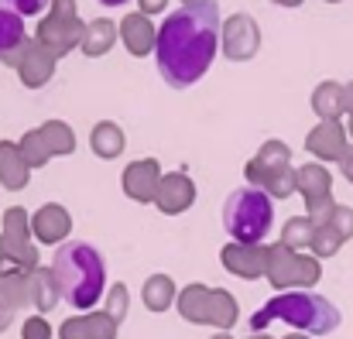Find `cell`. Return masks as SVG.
<instances>
[{"label": "cell", "mask_w": 353, "mask_h": 339, "mask_svg": "<svg viewBox=\"0 0 353 339\" xmlns=\"http://www.w3.org/2000/svg\"><path fill=\"white\" fill-rule=\"evenodd\" d=\"M123 38H127V48H130L134 55H144L148 48H154L158 31L148 24L144 14H130V17L123 21Z\"/></svg>", "instance_id": "52a82bcc"}, {"label": "cell", "mask_w": 353, "mask_h": 339, "mask_svg": "<svg viewBox=\"0 0 353 339\" xmlns=\"http://www.w3.org/2000/svg\"><path fill=\"white\" fill-rule=\"evenodd\" d=\"M100 3H107V7H117V3H127V0H100Z\"/></svg>", "instance_id": "4fadbf2b"}, {"label": "cell", "mask_w": 353, "mask_h": 339, "mask_svg": "<svg viewBox=\"0 0 353 339\" xmlns=\"http://www.w3.org/2000/svg\"><path fill=\"white\" fill-rule=\"evenodd\" d=\"M223 48H227L230 59L254 55V48H257V24H254V17L236 14V17L227 21V28H223Z\"/></svg>", "instance_id": "8992f818"}, {"label": "cell", "mask_w": 353, "mask_h": 339, "mask_svg": "<svg viewBox=\"0 0 353 339\" xmlns=\"http://www.w3.org/2000/svg\"><path fill=\"white\" fill-rule=\"evenodd\" d=\"M76 38H79V24L72 17V0H55L52 17L41 24V41L62 55L65 48L76 45Z\"/></svg>", "instance_id": "5b68a950"}, {"label": "cell", "mask_w": 353, "mask_h": 339, "mask_svg": "<svg viewBox=\"0 0 353 339\" xmlns=\"http://www.w3.org/2000/svg\"><path fill=\"white\" fill-rule=\"evenodd\" d=\"M52 281H55L59 295L65 298V305H72V309L97 305L103 288H107L103 254L93 243H86V240L62 243L55 250V257H52Z\"/></svg>", "instance_id": "7a4b0ae2"}, {"label": "cell", "mask_w": 353, "mask_h": 339, "mask_svg": "<svg viewBox=\"0 0 353 339\" xmlns=\"http://www.w3.org/2000/svg\"><path fill=\"white\" fill-rule=\"evenodd\" d=\"M45 3H48V0H3V7H10V10L21 14V17H28V14H41Z\"/></svg>", "instance_id": "8fae6325"}, {"label": "cell", "mask_w": 353, "mask_h": 339, "mask_svg": "<svg viewBox=\"0 0 353 339\" xmlns=\"http://www.w3.org/2000/svg\"><path fill=\"white\" fill-rule=\"evenodd\" d=\"M165 3H168V0H141V10H144V14H154V10H161Z\"/></svg>", "instance_id": "7c38bea8"}, {"label": "cell", "mask_w": 353, "mask_h": 339, "mask_svg": "<svg viewBox=\"0 0 353 339\" xmlns=\"http://www.w3.org/2000/svg\"><path fill=\"white\" fill-rule=\"evenodd\" d=\"M278 3H285V7H295V3H299V0H278Z\"/></svg>", "instance_id": "5bb4252c"}, {"label": "cell", "mask_w": 353, "mask_h": 339, "mask_svg": "<svg viewBox=\"0 0 353 339\" xmlns=\"http://www.w3.org/2000/svg\"><path fill=\"white\" fill-rule=\"evenodd\" d=\"M24 76H28V83H41L48 76V55H41L38 48H31L28 65H24Z\"/></svg>", "instance_id": "30bf717a"}, {"label": "cell", "mask_w": 353, "mask_h": 339, "mask_svg": "<svg viewBox=\"0 0 353 339\" xmlns=\"http://www.w3.org/2000/svg\"><path fill=\"white\" fill-rule=\"evenodd\" d=\"M185 3H192V0H185Z\"/></svg>", "instance_id": "9a60e30c"}, {"label": "cell", "mask_w": 353, "mask_h": 339, "mask_svg": "<svg viewBox=\"0 0 353 339\" xmlns=\"http://www.w3.org/2000/svg\"><path fill=\"white\" fill-rule=\"evenodd\" d=\"M271 322H285L299 333H309V336H326L340 326V309L323 298V295H309V291H288V295H278L271 298L254 319H250V329L261 333L268 329Z\"/></svg>", "instance_id": "3957f363"}, {"label": "cell", "mask_w": 353, "mask_h": 339, "mask_svg": "<svg viewBox=\"0 0 353 339\" xmlns=\"http://www.w3.org/2000/svg\"><path fill=\"white\" fill-rule=\"evenodd\" d=\"M220 45V3L192 0L165 17L154 38L158 72L168 86L185 90L196 86L216 59Z\"/></svg>", "instance_id": "6da1fadb"}, {"label": "cell", "mask_w": 353, "mask_h": 339, "mask_svg": "<svg viewBox=\"0 0 353 339\" xmlns=\"http://www.w3.org/2000/svg\"><path fill=\"white\" fill-rule=\"evenodd\" d=\"M21 45H24V21H21V14H14L10 7H0V55L7 59Z\"/></svg>", "instance_id": "ba28073f"}, {"label": "cell", "mask_w": 353, "mask_h": 339, "mask_svg": "<svg viewBox=\"0 0 353 339\" xmlns=\"http://www.w3.org/2000/svg\"><path fill=\"white\" fill-rule=\"evenodd\" d=\"M110 41H114V28H110V21H97V24L86 31V52H90V55H100Z\"/></svg>", "instance_id": "9c48e42d"}, {"label": "cell", "mask_w": 353, "mask_h": 339, "mask_svg": "<svg viewBox=\"0 0 353 339\" xmlns=\"http://www.w3.org/2000/svg\"><path fill=\"white\" fill-rule=\"evenodd\" d=\"M274 226V206L271 196L257 185L234 189L223 203V229L240 243H257Z\"/></svg>", "instance_id": "277c9868"}]
</instances>
